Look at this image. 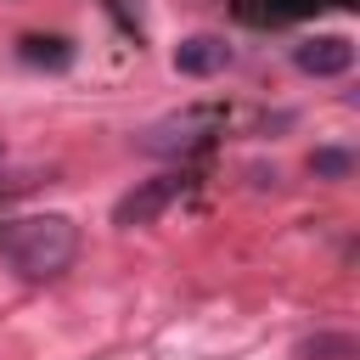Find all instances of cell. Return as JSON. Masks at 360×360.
<instances>
[{
  "mask_svg": "<svg viewBox=\"0 0 360 360\" xmlns=\"http://www.w3.org/2000/svg\"><path fill=\"white\" fill-rule=\"evenodd\" d=\"M17 56H22L28 68H68V62H73V45H68L62 34H28V39L17 45Z\"/></svg>",
  "mask_w": 360,
  "mask_h": 360,
  "instance_id": "obj_5",
  "label": "cell"
},
{
  "mask_svg": "<svg viewBox=\"0 0 360 360\" xmlns=\"http://www.w3.org/2000/svg\"><path fill=\"white\" fill-rule=\"evenodd\" d=\"M315 6H326V0H236V11L248 22H292V17H309Z\"/></svg>",
  "mask_w": 360,
  "mask_h": 360,
  "instance_id": "obj_6",
  "label": "cell"
},
{
  "mask_svg": "<svg viewBox=\"0 0 360 360\" xmlns=\"http://www.w3.org/2000/svg\"><path fill=\"white\" fill-rule=\"evenodd\" d=\"M360 349H354V338L349 332H315V338H304L298 349H292V360H354Z\"/></svg>",
  "mask_w": 360,
  "mask_h": 360,
  "instance_id": "obj_7",
  "label": "cell"
},
{
  "mask_svg": "<svg viewBox=\"0 0 360 360\" xmlns=\"http://www.w3.org/2000/svg\"><path fill=\"white\" fill-rule=\"evenodd\" d=\"M0 259L22 281H51L79 259V225L68 214H28L0 231Z\"/></svg>",
  "mask_w": 360,
  "mask_h": 360,
  "instance_id": "obj_1",
  "label": "cell"
},
{
  "mask_svg": "<svg viewBox=\"0 0 360 360\" xmlns=\"http://www.w3.org/2000/svg\"><path fill=\"white\" fill-rule=\"evenodd\" d=\"M309 174L315 180H349L354 174V152L349 146H315L309 152Z\"/></svg>",
  "mask_w": 360,
  "mask_h": 360,
  "instance_id": "obj_8",
  "label": "cell"
},
{
  "mask_svg": "<svg viewBox=\"0 0 360 360\" xmlns=\"http://www.w3.org/2000/svg\"><path fill=\"white\" fill-rule=\"evenodd\" d=\"M174 68H180L186 79H214V73L231 68V45H225L219 34H191V39L174 45Z\"/></svg>",
  "mask_w": 360,
  "mask_h": 360,
  "instance_id": "obj_4",
  "label": "cell"
},
{
  "mask_svg": "<svg viewBox=\"0 0 360 360\" xmlns=\"http://www.w3.org/2000/svg\"><path fill=\"white\" fill-rule=\"evenodd\" d=\"M186 174H152V180H135L118 202H112V225L118 231H141V225H158L180 197H186Z\"/></svg>",
  "mask_w": 360,
  "mask_h": 360,
  "instance_id": "obj_2",
  "label": "cell"
},
{
  "mask_svg": "<svg viewBox=\"0 0 360 360\" xmlns=\"http://www.w3.org/2000/svg\"><path fill=\"white\" fill-rule=\"evenodd\" d=\"M292 62L309 79H338V73L354 68V39L349 34H309V39L292 45Z\"/></svg>",
  "mask_w": 360,
  "mask_h": 360,
  "instance_id": "obj_3",
  "label": "cell"
}]
</instances>
